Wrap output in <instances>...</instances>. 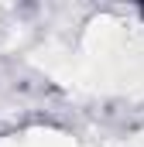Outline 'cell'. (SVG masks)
<instances>
[{
	"label": "cell",
	"instance_id": "1",
	"mask_svg": "<svg viewBox=\"0 0 144 147\" xmlns=\"http://www.w3.org/2000/svg\"><path fill=\"white\" fill-rule=\"evenodd\" d=\"M137 17H141V24H144V3H137Z\"/></svg>",
	"mask_w": 144,
	"mask_h": 147
}]
</instances>
